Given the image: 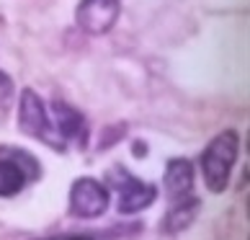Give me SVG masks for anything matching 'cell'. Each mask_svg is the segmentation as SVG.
I'll return each mask as SVG.
<instances>
[{
    "mask_svg": "<svg viewBox=\"0 0 250 240\" xmlns=\"http://www.w3.org/2000/svg\"><path fill=\"white\" fill-rule=\"evenodd\" d=\"M13 158H0V196H16L26 186V181H36L42 168L29 153L11 150Z\"/></svg>",
    "mask_w": 250,
    "mask_h": 240,
    "instance_id": "5b68a950",
    "label": "cell"
},
{
    "mask_svg": "<svg viewBox=\"0 0 250 240\" xmlns=\"http://www.w3.org/2000/svg\"><path fill=\"white\" fill-rule=\"evenodd\" d=\"M47 240H93L90 235H60V238H47Z\"/></svg>",
    "mask_w": 250,
    "mask_h": 240,
    "instance_id": "8fae6325",
    "label": "cell"
},
{
    "mask_svg": "<svg viewBox=\"0 0 250 240\" xmlns=\"http://www.w3.org/2000/svg\"><path fill=\"white\" fill-rule=\"evenodd\" d=\"M237 150H240V137L232 129L219 132L207 145V150L201 153V176L209 191L219 194L227 189L229 171H232V165L237 160Z\"/></svg>",
    "mask_w": 250,
    "mask_h": 240,
    "instance_id": "6da1fadb",
    "label": "cell"
},
{
    "mask_svg": "<svg viewBox=\"0 0 250 240\" xmlns=\"http://www.w3.org/2000/svg\"><path fill=\"white\" fill-rule=\"evenodd\" d=\"M111 186L119 191V212L122 215H134V212L140 209H147L155 201L157 196V189L152 183H145L140 178H134L132 173L122 165H116V168H111Z\"/></svg>",
    "mask_w": 250,
    "mask_h": 240,
    "instance_id": "3957f363",
    "label": "cell"
},
{
    "mask_svg": "<svg viewBox=\"0 0 250 240\" xmlns=\"http://www.w3.org/2000/svg\"><path fill=\"white\" fill-rule=\"evenodd\" d=\"M52 129L57 132L62 140H78L85 137V119L78 109H72L64 101H54L52 104Z\"/></svg>",
    "mask_w": 250,
    "mask_h": 240,
    "instance_id": "ba28073f",
    "label": "cell"
},
{
    "mask_svg": "<svg viewBox=\"0 0 250 240\" xmlns=\"http://www.w3.org/2000/svg\"><path fill=\"white\" fill-rule=\"evenodd\" d=\"M18 127H21L23 134L47 142L49 147H62L54 140V129L47 116V106L39 98V93H34L31 88H23L21 98H18Z\"/></svg>",
    "mask_w": 250,
    "mask_h": 240,
    "instance_id": "7a4b0ae2",
    "label": "cell"
},
{
    "mask_svg": "<svg viewBox=\"0 0 250 240\" xmlns=\"http://www.w3.org/2000/svg\"><path fill=\"white\" fill-rule=\"evenodd\" d=\"M165 194L170 196V201H178V199H186L191 196V189H193V165L183 158H175L165 165Z\"/></svg>",
    "mask_w": 250,
    "mask_h": 240,
    "instance_id": "52a82bcc",
    "label": "cell"
},
{
    "mask_svg": "<svg viewBox=\"0 0 250 240\" xmlns=\"http://www.w3.org/2000/svg\"><path fill=\"white\" fill-rule=\"evenodd\" d=\"M13 96H16V86H13L11 75L5 70H0V106L8 109L13 104Z\"/></svg>",
    "mask_w": 250,
    "mask_h": 240,
    "instance_id": "30bf717a",
    "label": "cell"
},
{
    "mask_svg": "<svg viewBox=\"0 0 250 240\" xmlns=\"http://www.w3.org/2000/svg\"><path fill=\"white\" fill-rule=\"evenodd\" d=\"M108 209V191L101 181L83 176L70 189V212L80 219L101 217Z\"/></svg>",
    "mask_w": 250,
    "mask_h": 240,
    "instance_id": "8992f818",
    "label": "cell"
},
{
    "mask_svg": "<svg viewBox=\"0 0 250 240\" xmlns=\"http://www.w3.org/2000/svg\"><path fill=\"white\" fill-rule=\"evenodd\" d=\"M122 3L119 0H80L75 8V23L88 36H104L116 26Z\"/></svg>",
    "mask_w": 250,
    "mask_h": 240,
    "instance_id": "277c9868",
    "label": "cell"
},
{
    "mask_svg": "<svg viewBox=\"0 0 250 240\" xmlns=\"http://www.w3.org/2000/svg\"><path fill=\"white\" fill-rule=\"evenodd\" d=\"M199 209H201V201L196 196H186V199L173 201L170 212L165 215V230H168V233H178V230L188 227L193 219H196Z\"/></svg>",
    "mask_w": 250,
    "mask_h": 240,
    "instance_id": "9c48e42d",
    "label": "cell"
}]
</instances>
